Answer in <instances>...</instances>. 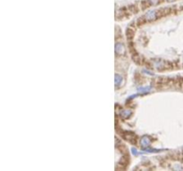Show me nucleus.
<instances>
[{"label":"nucleus","instance_id":"nucleus-1","mask_svg":"<svg viewBox=\"0 0 183 171\" xmlns=\"http://www.w3.org/2000/svg\"><path fill=\"white\" fill-rule=\"evenodd\" d=\"M144 18H145L146 21H156V19L159 18V14H158V11L156 10H152V11H149L147 12V14L144 15Z\"/></svg>","mask_w":183,"mask_h":171},{"label":"nucleus","instance_id":"nucleus-2","mask_svg":"<svg viewBox=\"0 0 183 171\" xmlns=\"http://www.w3.org/2000/svg\"><path fill=\"white\" fill-rule=\"evenodd\" d=\"M114 49H115V54H116L117 55H123L126 54V48H125V45H123V43L117 42L116 44H115Z\"/></svg>","mask_w":183,"mask_h":171},{"label":"nucleus","instance_id":"nucleus-3","mask_svg":"<svg viewBox=\"0 0 183 171\" xmlns=\"http://www.w3.org/2000/svg\"><path fill=\"white\" fill-rule=\"evenodd\" d=\"M123 136L124 138H125L126 140H128V141H130L131 144H136L137 143V138H136V135H134L133 133H131V132H123Z\"/></svg>","mask_w":183,"mask_h":171},{"label":"nucleus","instance_id":"nucleus-4","mask_svg":"<svg viewBox=\"0 0 183 171\" xmlns=\"http://www.w3.org/2000/svg\"><path fill=\"white\" fill-rule=\"evenodd\" d=\"M123 77H121V75L115 74V76H114V84H115V86H116L117 88H118L119 86L121 85V82H123Z\"/></svg>","mask_w":183,"mask_h":171},{"label":"nucleus","instance_id":"nucleus-5","mask_svg":"<svg viewBox=\"0 0 183 171\" xmlns=\"http://www.w3.org/2000/svg\"><path fill=\"white\" fill-rule=\"evenodd\" d=\"M134 30L131 29V28H129V29L127 30V31H126V35H127V38H128V40L129 41H131V39L133 38L134 37Z\"/></svg>","mask_w":183,"mask_h":171},{"label":"nucleus","instance_id":"nucleus-6","mask_svg":"<svg viewBox=\"0 0 183 171\" xmlns=\"http://www.w3.org/2000/svg\"><path fill=\"white\" fill-rule=\"evenodd\" d=\"M149 144H150V140L147 136H144L142 139H141V144H142V146L147 147L149 145Z\"/></svg>","mask_w":183,"mask_h":171},{"label":"nucleus","instance_id":"nucleus-7","mask_svg":"<svg viewBox=\"0 0 183 171\" xmlns=\"http://www.w3.org/2000/svg\"><path fill=\"white\" fill-rule=\"evenodd\" d=\"M130 114H131V111H130V110L121 111V117L123 119H128L130 116Z\"/></svg>","mask_w":183,"mask_h":171},{"label":"nucleus","instance_id":"nucleus-8","mask_svg":"<svg viewBox=\"0 0 183 171\" xmlns=\"http://www.w3.org/2000/svg\"><path fill=\"white\" fill-rule=\"evenodd\" d=\"M132 152H133V154H134V155H138V151H137L136 149H134V148L132 149Z\"/></svg>","mask_w":183,"mask_h":171}]
</instances>
